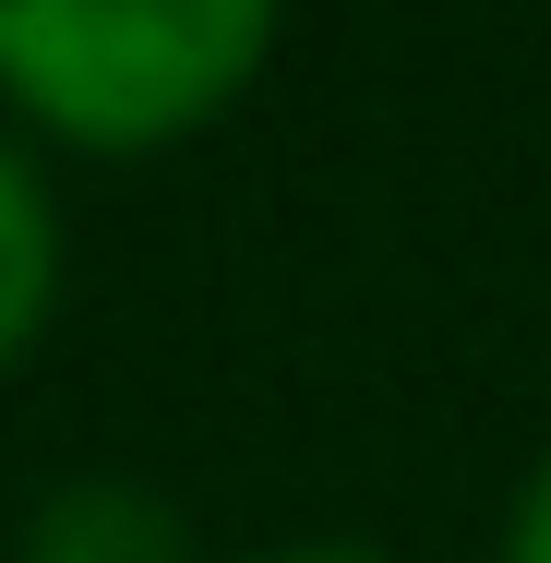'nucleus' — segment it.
Listing matches in <instances>:
<instances>
[{
    "instance_id": "nucleus-1",
    "label": "nucleus",
    "mask_w": 551,
    "mask_h": 563,
    "mask_svg": "<svg viewBox=\"0 0 551 563\" xmlns=\"http://www.w3.org/2000/svg\"><path fill=\"white\" fill-rule=\"evenodd\" d=\"M276 0H0V85L73 144H168L252 85Z\"/></svg>"
},
{
    "instance_id": "nucleus-2",
    "label": "nucleus",
    "mask_w": 551,
    "mask_h": 563,
    "mask_svg": "<svg viewBox=\"0 0 551 563\" xmlns=\"http://www.w3.org/2000/svg\"><path fill=\"white\" fill-rule=\"evenodd\" d=\"M24 563H192V528H180L156 492L85 479V492H60V504L24 528Z\"/></svg>"
},
{
    "instance_id": "nucleus-3",
    "label": "nucleus",
    "mask_w": 551,
    "mask_h": 563,
    "mask_svg": "<svg viewBox=\"0 0 551 563\" xmlns=\"http://www.w3.org/2000/svg\"><path fill=\"white\" fill-rule=\"evenodd\" d=\"M48 276H60V228H48V192L12 168V144H0V360L36 336V312H48Z\"/></svg>"
},
{
    "instance_id": "nucleus-4",
    "label": "nucleus",
    "mask_w": 551,
    "mask_h": 563,
    "mask_svg": "<svg viewBox=\"0 0 551 563\" xmlns=\"http://www.w3.org/2000/svg\"><path fill=\"white\" fill-rule=\"evenodd\" d=\"M504 563H551V467L528 479V504H516V540H504Z\"/></svg>"
},
{
    "instance_id": "nucleus-5",
    "label": "nucleus",
    "mask_w": 551,
    "mask_h": 563,
    "mask_svg": "<svg viewBox=\"0 0 551 563\" xmlns=\"http://www.w3.org/2000/svg\"><path fill=\"white\" fill-rule=\"evenodd\" d=\"M276 563H372V552H276Z\"/></svg>"
}]
</instances>
